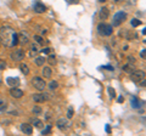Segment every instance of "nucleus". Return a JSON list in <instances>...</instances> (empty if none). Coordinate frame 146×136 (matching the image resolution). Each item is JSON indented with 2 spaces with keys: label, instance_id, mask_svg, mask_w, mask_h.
I'll return each instance as SVG.
<instances>
[{
  "label": "nucleus",
  "instance_id": "obj_5",
  "mask_svg": "<svg viewBox=\"0 0 146 136\" xmlns=\"http://www.w3.org/2000/svg\"><path fill=\"white\" fill-rule=\"evenodd\" d=\"M32 85L34 87H36L37 90H39V91H44V89L46 87V83L44 81L43 78H40V77H34L32 79Z\"/></svg>",
  "mask_w": 146,
  "mask_h": 136
},
{
  "label": "nucleus",
  "instance_id": "obj_1",
  "mask_svg": "<svg viewBox=\"0 0 146 136\" xmlns=\"http://www.w3.org/2000/svg\"><path fill=\"white\" fill-rule=\"evenodd\" d=\"M0 42L7 48H14L18 43V34L10 27L0 28Z\"/></svg>",
  "mask_w": 146,
  "mask_h": 136
},
{
  "label": "nucleus",
  "instance_id": "obj_30",
  "mask_svg": "<svg viewBox=\"0 0 146 136\" xmlns=\"http://www.w3.org/2000/svg\"><path fill=\"white\" fill-rule=\"evenodd\" d=\"M140 56H141V58H146V50H145V49L141 50V52H140Z\"/></svg>",
  "mask_w": 146,
  "mask_h": 136
},
{
  "label": "nucleus",
  "instance_id": "obj_31",
  "mask_svg": "<svg viewBox=\"0 0 146 136\" xmlns=\"http://www.w3.org/2000/svg\"><path fill=\"white\" fill-rule=\"evenodd\" d=\"M102 68H105V69H107V70H113L114 68L112 66H110V64H107V66H103Z\"/></svg>",
  "mask_w": 146,
  "mask_h": 136
},
{
  "label": "nucleus",
  "instance_id": "obj_7",
  "mask_svg": "<svg viewBox=\"0 0 146 136\" xmlns=\"http://www.w3.org/2000/svg\"><path fill=\"white\" fill-rule=\"evenodd\" d=\"M130 105H132L133 108L138 109V108H140V107H141L143 102H141V100H140L138 96H132V97H130Z\"/></svg>",
  "mask_w": 146,
  "mask_h": 136
},
{
  "label": "nucleus",
  "instance_id": "obj_32",
  "mask_svg": "<svg viewBox=\"0 0 146 136\" xmlns=\"http://www.w3.org/2000/svg\"><path fill=\"white\" fill-rule=\"evenodd\" d=\"M42 52H43V54H46V55H48V54H50V49H49V48H45V49L42 50Z\"/></svg>",
  "mask_w": 146,
  "mask_h": 136
},
{
  "label": "nucleus",
  "instance_id": "obj_6",
  "mask_svg": "<svg viewBox=\"0 0 146 136\" xmlns=\"http://www.w3.org/2000/svg\"><path fill=\"white\" fill-rule=\"evenodd\" d=\"M25 51L23 50H16L15 52L11 54V58L14 60V61H16V62H20V61H22V60L25 58Z\"/></svg>",
  "mask_w": 146,
  "mask_h": 136
},
{
  "label": "nucleus",
  "instance_id": "obj_9",
  "mask_svg": "<svg viewBox=\"0 0 146 136\" xmlns=\"http://www.w3.org/2000/svg\"><path fill=\"white\" fill-rule=\"evenodd\" d=\"M68 125H69V124H68V120L67 119H65V118H60L56 122V126L60 130H66L68 128Z\"/></svg>",
  "mask_w": 146,
  "mask_h": 136
},
{
  "label": "nucleus",
  "instance_id": "obj_10",
  "mask_svg": "<svg viewBox=\"0 0 146 136\" xmlns=\"http://www.w3.org/2000/svg\"><path fill=\"white\" fill-rule=\"evenodd\" d=\"M10 95L12 96L14 98H21L23 96V91L17 89V87H12L10 90Z\"/></svg>",
  "mask_w": 146,
  "mask_h": 136
},
{
  "label": "nucleus",
  "instance_id": "obj_11",
  "mask_svg": "<svg viewBox=\"0 0 146 136\" xmlns=\"http://www.w3.org/2000/svg\"><path fill=\"white\" fill-rule=\"evenodd\" d=\"M21 130L26 135H31L33 133V126L29 125V124H21Z\"/></svg>",
  "mask_w": 146,
  "mask_h": 136
},
{
  "label": "nucleus",
  "instance_id": "obj_25",
  "mask_svg": "<svg viewBox=\"0 0 146 136\" xmlns=\"http://www.w3.org/2000/svg\"><path fill=\"white\" fill-rule=\"evenodd\" d=\"M32 52H38V51H40V49H39V45L38 44H32Z\"/></svg>",
  "mask_w": 146,
  "mask_h": 136
},
{
  "label": "nucleus",
  "instance_id": "obj_29",
  "mask_svg": "<svg viewBox=\"0 0 146 136\" xmlns=\"http://www.w3.org/2000/svg\"><path fill=\"white\" fill-rule=\"evenodd\" d=\"M73 114H74V112H73V109H72V108H69V109H68V112H67V118H68V119H71L72 117H73Z\"/></svg>",
  "mask_w": 146,
  "mask_h": 136
},
{
  "label": "nucleus",
  "instance_id": "obj_38",
  "mask_svg": "<svg viewBox=\"0 0 146 136\" xmlns=\"http://www.w3.org/2000/svg\"><path fill=\"white\" fill-rule=\"evenodd\" d=\"M114 1H116V3H119V1H121V0H114Z\"/></svg>",
  "mask_w": 146,
  "mask_h": 136
},
{
  "label": "nucleus",
  "instance_id": "obj_36",
  "mask_svg": "<svg viewBox=\"0 0 146 136\" xmlns=\"http://www.w3.org/2000/svg\"><path fill=\"white\" fill-rule=\"evenodd\" d=\"M4 105V101H1V100H0V106H3Z\"/></svg>",
  "mask_w": 146,
  "mask_h": 136
},
{
  "label": "nucleus",
  "instance_id": "obj_33",
  "mask_svg": "<svg viewBox=\"0 0 146 136\" xmlns=\"http://www.w3.org/2000/svg\"><path fill=\"white\" fill-rule=\"evenodd\" d=\"M118 102H119V103H122V102L124 101V97H123V96H119V97H118V100H117Z\"/></svg>",
  "mask_w": 146,
  "mask_h": 136
},
{
  "label": "nucleus",
  "instance_id": "obj_4",
  "mask_svg": "<svg viewBox=\"0 0 146 136\" xmlns=\"http://www.w3.org/2000/svg\"><path fill=\"white\" fill-rule=\"evenodd\" d=\"M130 79L135 84H140L143 80L146 79V74L144 70H133L130 73Z\"/></svg>",
  "mask_w": 146,
  "mask_h": 136
},
{
  "label": "nucleus",
  "instance_id": "obj_23",
  "mask_svg": "<svg viewBox=\"0 0 146 136\" xmlns=\"http://www.w3.org/2000/svg\"><path fill=\"white\" fill-rule=\"evenodd\" d=\"M141 25V21L140 20H136V18H133L132 20V26L133 27H138V26Z\"/></svg>",
  "mask_w": 146,
  "mask_h": 136
},
{
  "label": "nucleus",
  "instance_id": "obj_18",
  "mask_svg": "<svg viewBox=\"0 0 146 136\" xmlns=\"http://www.w3.org/2000/svg\"><path fill=\"white\" fill-rule=\"evenodd\" d=\"M34 62H36V64H37V66L42 67V66H44V62H45V58H44V57H42V56H39V57H37V58L34 60Z\"/></svg>",
  "mask_w": 146,
  "mask_h": 136
},
{
  "label": "nucleus",
  "instance_id": "obj_21",
  "mask_svg": "<svg viewBox=\"0 0 146 136\" xmlns=\"http://www.w3.org/2000/svg\"><path fill=\"white\" fill-rule=\"evenodd\" d=\"M49 87H50V90H56L57 87H59V83L57 81H50Z\"/></svg>",
  "mask_w": 146,
  "mask_h": 136
},
{
  "label": "nucleus",
  "instance_id": "obj_37",
  "mask_svg": "<svg viewBox=\"0 0 146 136\" xmlns=\"http://www.w3.org/2000/svg\"><path fill=\"white\" fill-rule=\"evenodd\" d=\"M100 3H105V1H106V0H99Z\"/></svg>",
  "mask_w": 146,
  "mask_h": 136
},
{
  "label": "nucleus",
  "instance_id": "obj_13",
  "mask_svg": "<svg viewBox=\"0 0 146 136\" xmlns=\"http://www.w3.org/2000/svg\"><path fill=\"white\" fill-rule=\"evenodd\" d=\"M100 18L101 20H107L108 16H110V10L107 9V7H102L101 10H100V14H99Z\"/></svg>",
  "mask_w": 146,
  "mask_h": 136
},
{
  "label": "nucleus",
  "instance_id": "obj_14",
  "mask_svg": "<svg viewBox=\"0 0 146 136\" xmlns=\"http://www.w3.org/2000/svg\"><path fill=\"white\" fill-rule=\"evenodd\" d=\"M20 40H21V44L23 45V44H27L28 43V34L27 33H25V32H22L21 34H20Z\"/></svg>",
  "mask_w": 146,
  "mask_h": 136
},
{
  "label": "nucleus",
  "instance_id": "obj_16",
  "mask_svg": "<svg viewBox=\"0 0 146 136\" xmlns=\"http://www.w3.org/2000/svg\"><path fill=\"white\" fill-rule=\"evenodd\" d=\"M6 81H7V84H9L10 86H17L18 83H20L18 79H14V78H10V77L6 79Z\"/></svg>",
  "mask_w": 146,
  "mask_h": 136
},
{
  "label": "nucleus",
  "instance_id": "obj_35",
  "mask_svg": "<svg viewBox=\"0 0 146 136\" xmlns=\"http://www.w3.org/2000/svg\"><path fill=\"white\" fill-rule=\"evenodd\" d=\"M106 133H107V134H110V133H111V128H110V125H106Z\"/></svg>",
  "mask_w": 146,
  "mask_h": 136
},
{
  "label": "nucleus",
  "instance_id": "obj_22",
  "mask_svg": "<svg viewBox=\"0 0 146 136\" xmlns=\"http://www.w3.org/2000/svg\"><path fill=\"white\" fill-rule=\"evenodd\" d=\"M107 90H108V94H110V97L111 98H114V97H116V91H114L113 87H108Z\"/></svg>",
  "mask_w": 146,
  "mask_h": 136
},
{
  "label": "nucleus",
  "instance_id": "obj_17",
  "mask_svg": "<svg viewBox=\"0 0 146 136\" xmlns=\"http://www.w3.org/2000/svg\"><path fill=\"white\" fill-rule=\"evenodd\" d=\"M20 69H21V72L25 74V75L29 74V68L27 64H25V63H21V64H20Z\"/></svg>",
  "mask_w": 146,
  "mask_h": 136
},
{
  "label": "nucleus",
  "instance_id": "obj_3",
  "mask_svg": "<svg viewBox=\"0 0 146 136\" xmlns=\"http://www.w3.org/2000/svg\"><path fill=\"white\" fill-rule=\"evenodd\" d=\"M125 20H127V14H125L124 11H119V12H117V14L113 16V18H112V27H118V26H121Z\"/></svg>",
  "mask_w": 146,
  "mask_h": 136
},
{
  "label": "nucleus",
  "instance_id": "obj_27",
  "mask_svg": "<svg viewBox=\"0 0 146 136\" xmlns=\"http://www.w3.org/2000/svg\"><path fill=\"white\" fill-rule=\"evenodd\" d=\"M34 40L38 42L39 44H44V39L42 38V37H39V35H34Z\"/></svg>",
  "mask_w": 146,
  "mask_h": 136
},
{
  "label": "nucleus",
  "instance_id": "obj_2",
  "mask_svg": "<svg viewBox=\"0 0 146 136\" xmlns=\"http://www.w3.org/2000/svg\"><path fill=\"white\" fill-rule=\"evenodd\" d=\"M97 32L100 35H105V37H110L113 33V27L112 25H107V23H100L97 26Z\"/></svg>",
  "mask_w": 146,
  "mask_h": 136
},
{
  "label": "nucleus",
  "instance_id": "obj_19",
  "mask_svg": "<svg viewBox=\"0 0 146 136\" xmlns=\"http://www.w3.org/2000/svg\"><path fill=\"white\" fill-rule=\"evenodd\" d=\"M48 61H49L50 66H55V64H56V58H55V55H50L49 58H48Z\"/></svg>",
  "mask_w": 146,
  "mask_h": 136
},
{
  "label": "nucleus",
  "instance_id": "obj_28",
  "mask_svg": "<svg viewBox=\"0 0 146 136\" xmlns=\"http://www.w3.org/2000/svg\"><path fill=\"white\" fill-rule=\"evenodd\" d=\"M50 133H51V125H48L46 129H44L42 134H43V135H46V134H50Z\"/></svg>",
  "mask_w": 146,
  "mask_h": 136
},
{
  "label": "nucleus",
  "instance_id": "obj_34",
  "mask_svg": "<svg viewBox=\"0 0 146 136\" xmlns=\"http://www.w3.org/2000/svg\"><path fill=\"white\" fill-rule=\"evenodd\" d=\"M5 67H6V63H4V62L0 63V69H4Z\"/></svg>",
  "mask_w": 146,
  "mask_h": 136
},
{
  "label": "nucleus",
  "instance_id": "obj_12",
  "mask_svg": "<svg viewBox=\"0 0 146 136\" xmlns=\"http://www.w3.org/2000/svg\"><path fill=\"white\" fill-rule=\"evenodd\" d=\"M34 11H36L37 14H43V12L46 11V6L42 3H37L36 5H34Z\"/></svg>",
  "mask_w": 146,
  "mask_h": 136
},
{
  "label": "nucleus",
  "instance_id": "obj_15",
  "mask_svg": "<svg viewBox=\"0 0 146 136\" xmlns=\"http://www.w3.org/2000/svg\"><path fill=\"white\" fill-rule=\"evenodd\" d=\"M51 74H52V70L50 67H44L43 68V75L44 78H50L51 77Z\"/></svg>",
  "mask_w": 146,
  "mask_h": 136
},
{
  "label": "nucleus",
  "instance_id": "obj_20",
  "mask_svg": "<svg viewBox=\"0 0 146 136\" xmlns=\"http://www.w3.org/2000/svg\"><path fill=\"white\" fill-rule=\"evenodd\" d=\"M33 125L36 126V128H42L43 126V122L42 120H39V119H33Z\"/></svg>",
  "mask_w": 146,
  "mask_h": 136
},
{
  "label": "nucleus",
  "instance_id": "obj_24",
  "mask_svg": "<svg viewBox=\"0 0 146 136\" xmlns=\"http://www.w3.org/2000/svg\"><path fill=\"white\" fill-rule=\"evenodd\" d=\"M123 70H124V72H128V73H132L133 72V66L130 67V64H125V66L123 67Z\"/></svg>",
  "mask_w": 146,
  "mask_h": 136
},
{
  "label": "nucleus",
  "instance_id": "obj_8",
  "mask_svg": "<svg viewBox=\"0 0 146 136\" xmlns=\"http://www.w3.org/2000/svg\"><path fill=\"white\" fill-rule=\"evenodd\" d=\"M48 96H49V95H46V94H34L32 96V98H33V101H34V102H38V103H40V102L46 101L48 98H49Z\"/></svg>",
  "mask_w": 146,
  "mask_h": 136
},
{
  "label": "nucleus",
  "instance_id": "obj_39",
  "mask_svg": "<svg viewBox=\"0 0 146 136\" xmlns=\"http://www.w3.org/2000/svg\"><path fill=\"white\" fill-rule=\"evenodd\" d=\"M0 44H1V42H0Z\"/></svg>",
  "mask_w": 146,
  "mask_h": 136
},
{
  "label": "nucleus",
  "instance_id": "obj_26",
  "mask_svg": "<svg viewBox=\"0 0 146 136\" xmlns=\"http://www.w3.org/2000/svg\"><path fill=\"white\" fill-rule=\"evenodd\" d=\"M33 113H36V114H40V113H42V108H40L39 106H34V107H33Z\"/></svg>",
  "mask_w": 146,
  "mask_h": 136
}]
</instances>
